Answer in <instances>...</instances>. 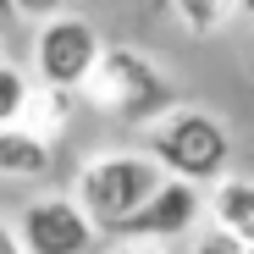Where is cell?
<instances>
[{
    "mask_svg": "<svg viewBox=\"0 0 254 254\" xmlns=\"http://www.w3.org/2000/svg\"><path fill=\"white\" fill-rule=\"evenodd\" d=\"M243 238H249V243H254V221H249V227H243Z\"/></svg>",
    "mask_w": 254,
    "mask_h": 254,
    "instance_id": "obj_16",
    "label": "cell"
},
{
    "mask_svg": "<svg viewBox=\"0 0 254 254\" xmlns=\"http://www.w3.org/2000/svg\"><path fill=\"white\" fill-rule=\"evenodd\" d=\"M243 11H249V17H254V0H243Z\"/></svg>",
    "mask_w": 254,
    "mask_h": 254,
    "instance_id": "obj_17",
    "label": "cell"
},
{
    "mask_svg": "<svg viewBox=\"0 0 254 254\" xmlns=\"http://www.w3.org/2000/svg\"><path fill=\"white\" fill-rule=\"evenodd\" d=\"M144 144H149V155L172 177H193V183L227 177V155H232L227 127L210 111H199V105H172L160 122H149V138Z\"/></svg>",
    "mask_w": 254,
    "mask_h": 254,
    "instance_id": "obj_3",
    "label": "cell"
},
{
    "mask_svg": "<svg viewBox=\"0 0 254 254\" xmlns=\"http://www.w3.org/2000/svg\"><path fill=\"white\" fill-rule=\"evenodd\" d=\"M100 56H105L100 33L77 17H45L33 33V66L45 77V89H83Z\"/></svg>",
    "mask_w": 254,
    "mask_h": 254,
    "instance_id": "obj_5",
    "label": "cell"
},
{
    "mask_svg": "<svg viewBox=\"0 0 254 254\" xmlns=\"http://www.w3.org/2000/svg\"><path fill=\"white\" fill-rule=\"evenodd\" d=\"M210 216L232 232H243L254 221V177H216L210 183Z\"/></svg>",
    "mask_w": 254,
    "mask_h": 254,
    "instance_id": "obj_8",
    "label": "cell"
},
{
    "mask_svg": "<svg viewBox=\"0 0 254 254\" xmlns=\"http://www.w3.org/2000/svg\"><path fill=\"white\" fill-rule=\"evenodd\" d=\"M0 17H17V0H0Z\"/></svg>",
    "mask_w": 254,
    "mask_h": 254,
    "instance_id": "obj_15",
    "label": "cell"
},
{
    "mask_svg": "<svg viewBox=\"0 0 254 254\" xmlns=\"http://www.w3.org/2000/svg\"><path fill=\"white\" fill-rule=\"evenodd\" d=\"M17 232L28 243V254H89L100 232V221L83 210L77 193H45V199H28L22 216H17Z\"/></svg>",
    "mask_w": 254,
    "mask_h": 254,
    "instance_id": "obj_4",
    "label": "cell"
},
{
    "mask_svg": "<svg viewBox=\"0 0 254 254\" xmlns=\"http://www.w3.org/2000/svg\"><path fill=\"white\" fill-rule=\"evenodd\" d=\"M122 254H166V249H160V243H149V238H127V249H122Z\"/></svg>",
    "mask_w": 254,
    "mask_h": 254,
    "instance_id": "obj_14",
    "label": "cell"
},
{
    "mask_svg": "<svg viewBox=\"0 0 254 254\" xmlns=\"http://www.w3.org/2000/svg\"><path fill=\"white\" fill-rule=\"evenodd\" d=\"M193 254H249V238L216 221L210 232H199V238H193Z\"/></svg>",
    "mask_w": 254,
    "mask_h": 254,
    "instance_id": "obj_11",
    "label": "cell"
},
{
    "mask_svg": "<svg viewBox=\"0 0 254 254\" xmlns=\"http://www.w3.org/2000/svg\"><path fill=\"white\" fill-rule=\"evenodd\" d=\"M172 6H177V22L204 39V33H216L232 11H243V0H172Z\"/></svg>",
    "mask_w": 254,
    "mask_h": 254,
    "instance_id": "obj_9",
    "label": "cell"
},
{
    "mask_svg": "<svg viewBox=\"0 0 254 254\" xmlns=\"http://www.w3.org/2000/svg\"><path fill=\"white\" fill-rule=\"evenodd\" d=\"M66 6V0H17V17L22 22H45V17H56Z\"/></svg>",
    "mask_w": 254,
    "mask_h": 254,
    "instance_id": "obj_12",
    "label": "cell"
},
{
    "mask_svg": "<svg viewBox=\"0 0 254 254\" xmlns=\"http://www.w3.org/2000/svg\"><path fill=\"white\" fill-rule=\"evenodd\" d=\"M160 183H166V166H160L149 149H138V155H94V160L77 172L72 193H77L83 210L100 221V232H116L133 210L149 204V193H155Z\"/></svg>",
    "mask_w": 254,
    "mask_h": 254,
    "instance_id": "obj_2",
    "label": "cell"
},
{
    "mask_svg": "<svg viewBox=\"0 0 254 254\" xmlns=\"http://www.w3.org/2000/svg\"><path fill=\"white\" fill-rule=\"evenodd\" d=\"M45 172H50L45 133L6 122V127H0V177H45Z\"/></svg>",
    "mask_w": 254,
    "mask_h": 254,
    "instance_id": "obj_7",
    "label": "cell"
},
{
    "mask_svg": "<svg viewBox=\"0 0 254 254\" xmlns=\"http://www.w3.org/2000/svg\"><path fill=\"white\" fill-rule=\"evenodd\" d=\"M83 94L94 100V111L116 116V122H160L172 105H183L177 83L166 77L144 50H127V45H105L100 66L89 72V83H83Z\"/></svg>",
    "mask_w": 254,
    "mask_h": 254,
    "instance_id": "obj_1",
    "label": "cell"
},
{
    "mask_svg": "<svg viewBox=\"0 0 254 254\" xmlns=\"http://www.w3.org/2000/svg\"><path fill=\"white\" fill-rule=\"evenodd\" d=\"M249 254H254V243H249Z\"/></svg>",
    "mask_w": 254,
    "mask_h": 254,
    "instance_id": "obj_18",
    "label": "cell"
},
{
    "mask_svg": "<svg viewBox=\"0 0 254 254\" xmlns=\"http://www.w3.org/2000/svg\"><path fill=\"white\" fill-rule=\"evenodd\" d=\"M33 105V89H28V72L11 66V61H0V127L6 122H22Z\"/></svg>",
    "mask_w": 254,
    "mask_h": 254,
    "instance_id": "obj_10",
    "label": "cell"
},
{
    "mask_svg": "<svg viewBox=\"0 0 254 254\" xmlns=\"http://www.w3.org/2000/svg\"><path fill=\"white\" fill-rule=\"evenodd\" d=\"M199 188H204V183H193V177H172V172H166V183L149 193V204L133 210V216H127L111 238H149V243H166V238L193 232L199 216L210 210V199H204Z\"/></svg>",
    "mask_w": 254,
    "mask_h": 254,
    "instance_id": "obj_6",
    "label": "cell"
},
{
    "mask_svg": "<svg viewBox=\"0 0 254 254\" xmlns=\"http://www.w3.org/2000/svg\"><path fill=\"white\" fill-rule=\"evenodd\" d=\"M0 254H28L22 232H17V227H6V221H0Z\"/></svg>",
    "mask_w": 254,
    "mask_h": 254,
    "instance_id": "obj_13",
    "label": "cell"
}]
</instances>
